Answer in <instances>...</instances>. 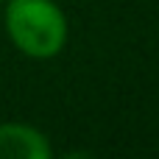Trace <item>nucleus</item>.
Listing matches in <instances>:
<instances>
[{
  "label": "nucleus",
  "mask_w": 159,
  "mask_h": 159,
  "mask_svg": "<svg viewBox=\"0 0 159 159\" xmlns=\"http://www.w3.org/2000/svg\"><path fill=\"white\" fill-rule=\"evenodd\" d=\"M48 137L25 123H3L0 126V159H48Z\"/></svg>",
  "instance_id": "f03ea898"
},
{
  "label": "nucleus",
  "mask_w": 159,
  "mask_h": 159,
  "mask_svg": "<svg viewBox=\"0 0 159 159\" xmlns=\"http://www.w3.org/2000/svg\"><path fill=\"white\" fill-rule=\"evenodd\" d=\"M0 3H6V0H0Z\"/></svg>",
  "instance_id": "7ed1b4c3"
},
{
  "label": "nucleus",
  "mask_w": 159,
  "mask_h": 159,
  "mask_svg": "<svg viewBox=\"0 0 159 159\" xmlns=\"http://www.w3.org/2000/svg\"><path fill=\"white\" fill-rule=\"evenodd\" d=\"M6 34L22 56L53 59L67 45V17L53 0H8Z\"/></svg>",
  "instance_id": "f257e3e1"
}]
</instances>
